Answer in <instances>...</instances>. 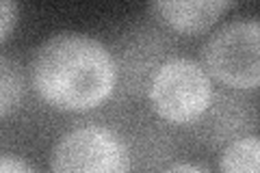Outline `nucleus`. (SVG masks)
I'll use <instances>...</instances> for the list:
<instances>
[{
  "label": "nucleus",
  "mask_w": 260,
  "mask_h": 173,
  "mask_svg": "<svg viewBox=\"0 0 260 173\" xmlns=\"http://www.w3.org/2000/svg\"><path fill=\"white\" fill-rule=\"evenodd\" d=\"M30 82L52 109L85 113L102 106L115 91V54L83 30H59L46 37L30 56Z\"/></svg>",
  "instance_id": "1"
},
{
  "label": "nucleus",
  "mask_w": 260,
  "mask_h": 173,
  "mask_svg": "<svg viewBox=\"0 0 260 173\" xmlns=\"http://www.w3.org/2000/svg\"><path fill=\"white\" fill-rule=\"evenodd\" d=\"M145 91L152 111L174 126L200 121L215 100L213 78L204 65L182 54L167 56L154 70Z\"/></svg>",
  "instance_id": "2"
},
{
  "label": "nucleus",
  "mask_w": 260,
  "mask_h": 173,
  "mask_svg": "<svg viewBox=\"0 0 260 173\" xmlns=\"http://www.w3.org/2000/svg\"><path fill=\"white\" fill-rule=\"evenodd\" d=\"M202 65L210 78L230 89L256 91L260 85V24L234 18L210 32L202 46Z\"/></svg>",
  "instance_id": "3"
},
{
  "label": "nucleus",
  "mask_w": 260,
  "mask_h": 173,
  "mask_svg": "<svg viewBox=\"0 0 260 173\" xmlns=\"http://www.w3.org/2000/svg\"><path fill=\"white\" fill-rule=\"evenodd\" d=\"M133 154L117 130L83 123L63 132L50 154L52 173H130Z\"/></svg>",
  "instance_id": "4"
},
{
  "label": "nucleus",
  "mask_w": 260,
  "mask_h": 173,
  "mask_svg": "<svg viewBox=\"0 0 260 173\" xmlns=\"http://www.w3.org/2000/svg\"><path fill=\"white\" fill-rule=\"evenodd\" d=\"M165 35L152 26H135L119 39V50L115 56L117 72L128 91L137 93L148 87L154 70L167 59Z\"/></svg>",
  "instance_id": "5"
},
{
  "label": "nucleus",
  "mask_w": 260,
  "mask_h": 173,
  "mask_svg": "<svg viewBox=\"0 0 260 173\" xmlns=\"http://www.w3.org/2000/svg\"><path fill=\"white\" fill-rule=\"evenodd\" d=\"M232 7V0H154L148 9L158 15V20L165 22L169 28L184 35H195L217 24Z\"/></svg>",
  "instance_id": "6"
},
{
  "label": "nucleus",
  "mask_w": 260,
  "mask_h": 173,
  "mask_svg": "<svg viewBox=\"0 0 260 173\" xmlns=\"http://www.w3.org/2000/svg\"><path fill=\"white\" fill-rule=\"evenodd\" d=\"M260 139L256 132L241 134L223 145L219 154V173H260Z\"/></svg>",
  "instance_id": "7"
},
{
  "label": "nucleus",
  "mask_w": 260,
  "mask_h": 173,
  "mask_svg": "<svg viewBox=\"0 0 260 173\" xmlns=\"http://www.w3.org/2000/svg\"><path fill=\"white\" fill-rule=\"evenodd\" d=\"M24 72L20 63L9 56H0V119L9 117L20 109L24 100Z\"/></svg>",
  "instance_id": "8"
},
{
  "label": "nucleus",
  "mask_w": 260,
  "mask_h": 173,
  "mask_svg": "<svg viewBox=\"0 0 260 173\" xmlns=\"http://www.w3.org/2000/svg\"><path fill=\"white\" fill-rule=\"evenodd\" d=\"M18 5L11 3V0H0V44L11 35V30L18 22Z\"/></svg>",
  "instance_id": "9"
},
{
  "label": "nucleus",
  "mask_w": 260,
  "mask_h": 173,
  "mask_svg": "<svg viewBox=\"0 0 260 173\" xmlns=\"http://www.w3.org/2000/svg\"><path fill=\"white\" fill-rule=\"evenodd\" d=\"M0 173H39L28 160L15 154H0Z\"/></svg>",
  "instance_id": "10"
},
{
  "label": "nucleus",
  "mask_w": 260,
  "mask_h": 173,
  "mask_svg": "<svg viewBox=\"0 0 260 173\" xmlns=\"http://www.w3.org/2000/svg\"><path fill=\"white\" fill-rule=\"evenodd\" d=\"M160 173H210V171L200 167V164H193V162H174L162 169Z\"/></svg>",
  "instance_id": "11"
}]
</instances>
